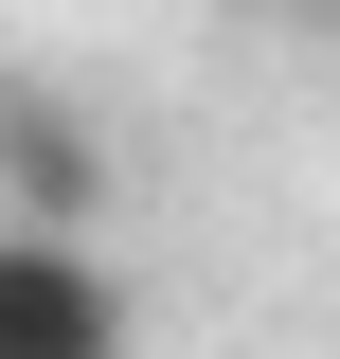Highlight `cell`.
<instances>
[{
    "label": "cell",
    "instance_id": "obj_1",
    "mask_svg": "<svg viewBox=\"0 0 340 359\" xmlns=\"http://www.w3.org/2000/svg\"><path fill=\"white\" fill-rule=\"evenodd\" d=\"M126 341V269L54 216H0V359H108Z\"/></svg>",
    "mask_w": 340,
    "mask_h": 359
},
{
    "label": "cell",
    "instance_id": "obj_2",
    "mask_svg": "<svg viewBox=\"0 0 340 359\" xmlns=\"http://www.w3.org/2000/svg\"><path fill=\"white\" fill-rule=\"evenodd\" d=\"M0 216H54V233L108 216V126L54 72H0Z\"/></svg>",
    "mask_w": 340,
    "mask_h": 359
}]
</instances>
